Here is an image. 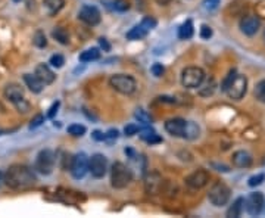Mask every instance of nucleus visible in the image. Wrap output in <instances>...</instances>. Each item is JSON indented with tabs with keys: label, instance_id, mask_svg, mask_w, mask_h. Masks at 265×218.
I'll return each mask as SVG.
<instances>
[{
	"label": "nucleus",
	"instance_id": "nucleus-42",
	"mask_svg": "<svg viewBox=\"0 0 265 218\" xmlns=\"http://www.w3.org/2000/svg\"><path fill=\"white\" fill-rule=\"evenodd\" d=\"M117 137H118V131L117 130H109L106 133V140H117Z\"/></svg>",
	"mask_w": 265,
	"mask_h": 218
},
{
	"label": "nucleus",
	"instance_id": "nucleus-26",
	"mask_svg": "<svg viewBox=\"0 0 265 218\" xmlns=\"http://www.w3.org/2000/svg\"><path fill=\"white\" fill-rule=\"evenodd\" d=\"M215 88H217V83H215V80H214V78H211V80H208V83H206L203 87H200V90H199V94H200L202 97H209V96H212V94H214Z\"/></svg>",
	"mask_w": 265,
	"mask_h": 218
},
{
	"label": "nucleus",
	"instance_id": "nucleus-17",
	"mask_svg": "<svg viewBox=\"0 0 265 218\" xmlns=\"http://www.w3.org/2000/svg\"><path fill=\"white\" fill-rule=\"evenodd\" d=\"M231 161L236 168H249L252 165V155L246 150H236Z\"/></svg>",
	"mask_w": 265,
	"mask_h": 218
},
{
	"label": "nucleus",
	"instance_id": "nucleus-24",
	"mask_svg": "<svg viewBox=\"0 0 265 218\" xmlns=\"http://www.w3.org/2000/svg\"><path fill=\"white\" fill-rule=\"evenodd\" d=\"M78 59H80V62H94V61L100 59V50L97 47L87 49V50L81 52Z\"/></svg>",
	"mask_w": 265,
	"mask_h": 218
},
{
	"label": "nucleus",
	"instance_id": "nucleus-1",
	"mask_svg": "<svg viewBox=\"0 0 265 218\" xmlns=\"http://www.w3.org/2000/svg\"><path fill=\"white\" fill-rule=\"evenodd\" d=\"M3 181L7 187L19 190V189L33 186L37 181V177H36V173L33 171V168L22 165V164H15V165H10L7 171L3 174Z\"/></svg>",
	"mask_w": 265,
	"mask_h": 218
},
{
	"label": "nucleus",
	"instance_id": "nucleus-31",
	"mask_svg": "<svg viewBox=\"0 0 265 218\" xmlns=\"http://www.w3.org/2000/svg\"><path fill=\"white\" fill-rule=\"evenodd\" d=\"M33 42H34V44H36L39 49H44V47L47 46V40H46V36H44L43 31H37V33L34 34Z\"/></svg>",
	"mask_w": 265,
	"mask_h": 218
},
{
	"label": "nucleus",
	"instance_id": "nucleus-19",
	"mask_svg": "<svg viewBox=\"0 0 265 218\" xmlns=\"http://www.w3.org/2000/svg\"><path fill=\"white\" fill-rule=\"evenodd\" d=\"M24 83L33 93H42L44 84L36 74H24Z\"/></svg>",
	"mask_w": 265,
	"mask_h": 218
},
{
	"label": "nucleus",
	"instance_id": "nucleus-15",
	"mask_svg": "<svg viewBox=\"0 0 265 218\" xmlns=\"http://www.w3.org/2000/svg\"><path fill=\"white\" fill-rule=\"evenodd\" d=\"M209 178H211V175L206 170H198V171L192 173L190 175H187L184 181L190 189L199 190V189H203L209 183Z\"/></svg>",
	"mask_w": 265,
	"mask_h": 218
},
{
	"label": "nucleus",
	"instance_id": "nucleus-12",
	"mask_svg": "<svg viewBox=\"0 0 265 218\" xmlns=\"http://www.w3.org/2000/svg\"><path fill=\"white\" fill-rule=\"evenodd\" d=\"M167 133H170L173 137H183L187 139V131H189V121L183 118H170L164 124Z\"/></svg>",
	"mask_w": 265,
	"mask_h": 218
},
{
	"label": "nucleus",
	"instance_id": "nucleus-4",
	"mask_svg": "<svg viewBox=\"0 0 265 218\" xmlns=\"http://www.w3.org/2000/svg\"><path fill=\"white\" fill-rule=\"evenodd\" d=\"M230 198H231V190H230V187H228L225 183L215 181V183L211 186L209 193H208V199H209V202H211L214 207H218V208H220V207L227 205L228 201H230Z\"/></svg>",
	"mask_w": 265,
	"mask_h": 218
},
{
	"label": "nucleus",
	"instance_id": "nucleus-27",
	"mask_svg": "<svg viewBox=\"0 0 265 218\" xmlns=\"http://www.w3.org/2000/svg\"><path fill=\"white\" fill-rule=\"evenodd\" d=\"M86 131H87V129L84 126H81V124H71L68 127V133L71 136H74V137H81V136L86 134Z\"/></svg>",
	"mask_w": 265,
	"mask_h": 218
},
{
	"label": "nucleus",
	"instance_id": "nucleus-2",
	"mask_svg": "<svg viewBox=\"0 0 265 218\" xmlns=\"http://www.w3.org/2000/svg\"><path fill=\"white\" fill-rule=\"evenodd\" d=\"M132 181V171L123 162H114L111 168V184L114 189H126Z\"/></svg>",
	"mask_w": 265,
	"mask_h": 218
},
{
	"label": "nucleus",
	"instance_id": "nucleus-40",
	"mask_svg": "<svg viewBox=\"0 0 265 218\" xmlns=\"http://www.w3.org/2000/svg\"><path fill=\"white\" fill-rule=\"evenodd\" d=\"M93 139L97 140V142H103V140H106V133H102L99 130L93 131Z\"/></svg>",
	"mask_w": 265,
	"mask_h": 218
},
{
	"label": "nucleus",
	"instance_id": "nucleus-33",
	"mask_svg": "<svg viewBox=\"0 0 265 218\" xmlns=\"http://www.w3.org/2000/svg\"><path fill=\"white\" fill-rule=\"evenodd\" d=\"M135 118H137L140 123H144V124H150V123H152V117L147 115L143 109H137V112H135Z\"/></svg>",
	"mask_w": 265,
	"mask_h": 218
},
{
	"label": "nucleus",
	"instance_id": "nucleus-13",
	"mask_svg": "<svg viewBox=\"0 0 265 218\" xmlns=\"http://www.w3.org/2000/svg\"><path fill=\"white\" fill-rule=\"evenodd\" d=\"M78 19L83 21L84 24H87L90 27H94L100 22L102 19V15H100V10L96 7V6H91V4H84L81 6V9L78 10Z\"/></svg>",
	"mask_w": 265,
	"mask_h": 218
},
{
	"label": "nucleus",
	"instance_id": "nucleus-47",
	"mask_svg": "<svg viewBox=\"0 0 265 218\" xmlns=\"http://www.w3.org/2000/svg\"><path fill=\"white\" fill-rule=\"evenodd\" d=\"M264 39H265V33H264Z\"/></svg>",
	"mask_w": 265,
	"mask_h": 218
},
{
	"label": "nucleus",
	"instance_id": "nucleus-35",
	"mask_svg": "<svg viewBox=\"0 0 265 218\" xmlns=\"http://www.w3.org/2000/svg\"><path fill=\"white\" fill-rule=\"evenodd\" d=\"M150 71H152V74H153L155 77H162V75H164V73H165V68H164V65H162V64L156 62V64H153V65H152Z\"/></svg>",
	"mask_w": 265,
	"mask_h": 218
},
{
	"label": "nucleus",
	"instance_id": "nucleus-23",
	"mask_svg": "<svg viewBox=\"0 0 265 218\" xmlns=\"http://www.w3.org/2000/svg\"><path fill=\"white\" fill-rule=\"evenodd\" d=\"M44 7L47 9L49 15H56L58 12H61L65 6V0H44Z\"/></svg>",
	"mask_w": 265,
	"mask_h": 218
},
{
	"label": "nucleus",
	"instance_id": "nucleus-34",
	"mask_svg": "<svg viewBox=\"0 0 265 218\" xmlns=\"http://www.w3.org/2000/svg\"><path fill=\"white\" fill-rule=\"evenodd\" d=\"M212 34H214V33H212V28H211L209 25H205V24H203V25L200 27V34H199L200 39H203V40H209V39L212 37Z\"/></svg>",
	"mask_w": 265,
	"mask_h": 218
},
{
	"label": "nucleus",
	"instance_id": "nucleus-39",
	"mask_svg": "<svg viewBox=\"0 0 265 218\" xmlns=\"http://www.w3.org/2000/svg\"><path fill=\"white\" fill-rule=\"evenodd\" d=\"M220 1L221 0H205V1H203V4H205V7H206V9L214 10V9H217V7H218Z\"/></svg>",
	"mask_w": 265,
	"mask_h": 218
},
{
	"label": "nucleus",
	"instance_id": "nucleus-20",
	"mask_svg": "<svg viewBox=\"0 0 265 218\" xmlns=\"http://www.w3.org/2000/svg\"><path fill=\"white\" fill-rule=\"evenodd\" d=\"M138 134H140V139L144 140V142L149 143V145H156V143H161V142H162V137H161L156 131L153 130V129H150V127L141 129V130L138 131Z\"/></svg>",
	"mask_w": 265,
	"mask_h": 218
},
{
	"label": "nucleus",
	"instance_id": "nucleus-37",
	"mask_svg": "<svg viewBox=\"0 0 265 218\" xmlns=\"http://www.w3.org/2000/svg\"><path fill=\"white\" fill-rule=\"evenodd\" d=\"M44 123V117L42 114H37L33 120H31V124H30V129H37L40 127L42 124Z\"/></svg>",
	"mask_w": 265,
	"mask_h": 218
},
{
	"label": "nucleus",
	"instance_id": "nucleus-7",
	"mask_svg": "<svg viewBox=\"0 0 265 218\" xmlns=\"http://www.w3.org/2000/svg\"><path fill=\"white\" fill-rule=\"evenodd\" d=\"M56 164V155L53 150L50 149H43L39 152L37 158H36V164H34V170L39 171L40 174L49 175L52 174L53 168Z\"/></svg>",
	"mask_w": 265,
	"mask_h": 218
},
{
	"label": "nucleus",
	"instance_id": "nucleus-29",
	"mask_svg": "<svg viewBox=\"0 0 265 218\" xmlns=\"http://www.w3.org/2000/svg\"><path fill=\"white\" fill-rule=\"evenodd\" d=\"M236 75H237V71H236L234 68L228 71V74L225 75V78H224L222 83H221V90H222V91H227V88L230 87V84L233 83V80H234Z\"/></svg>",
	"mask_w": 265,
	"mask_h": 218
},
{
	"label": "nucleus",
	"instance_id": "nucleus-46",
	"mask_svg": "<svg viewBox=\"0 0 265 218\" xmlns=\"http://www.w3.org/2000/svg\"><path fill=\"white\" fill-rule=\"evenodd\" d=\"M12 1H15V3H18V1H21V0H12Z\"/></svg>",
	"mask_w": 265,
	"mask_h": 218
},
{
	"label": "nucleus",
	"instance_id": "nucleus-41",
	"mask_svg": "<svg viewBox=\"0 0 265 218\" xmlns=\"http://www.w3.org/2000/svg\"><path fill=\"white\" fill-rule=\"evenodd\" d=\"M99 44H100V47H102L105 52H109V50H111V44L108 43V40H106V39H103V37H102V39H99Z\"/></svg>",
	"mask_w": 265,
	"mask_h": 218
},
{
	"label": "nucleus",
	"instance_id": "nucleus-3",
	"mask_svg": "<svg viewBox=\"0 0 265 218\" xmlns=\"http://www.w3.org/2000/svg\"><path fill=\"white\" fill-rule=\"evenodd\" d=\"M4 96H6V99H9L15 105V108L18 109V112L25 114V112L30 111V103L25 100L24 90H22V87L19 84H15V83L7 84L6 88H4Z\"/></svg>",
	"mask_w": 265,
	"mask_h": 218
},
{
	"label": "nucleus",
	"instance_id": "nucleus-5",
	"mask_svg": "<svg viewBox=\"0 0 265 218\" xmlns=\"http://www.w3.org/2000/svg\"><path fill=\"white\" fill-rule=\"evenodd\" d=\"M205 81V71L199 67H187L181 73V84L186 88H198Z\"/></svg>",
	"mask_w": 265,
	"mask_h": 218
},
{
	"label": "nucleus",
	"instance_id": "nucleus-11",
	"mask_svg": "<svg viewBox=\"0 0 265 218\" xmlns=\"http://www.w3.org/2000/svg\"><path fill=\"white\" fill-rule=\"evenodd\" d=\"M248 91V78L243 74H237L233 80V83L230 84V87L227 88V96L233 100H240Z\"/></svg>",
	"mask_w": 265,
	"mask_h": 218
},
{
	"label": "nucleus",
	"instance_id": "nucleus-16",
	"mask_svg": "<svg viewBox=\"0 0 265 218\" xmlns=\"http://www.w3.org/2000/svg\"><path fill=\"white\" fill-rule=\"evenodd\" d=\"M240 31L248 36V37H252L258 33L260 27H261V19L257 16V15H246L240 19Z\"/></svg>",
	"mask_w": 265,
	"mask_h": 218
},
{
	"label": "nucleus",
	"instance_id": "nucleus-45",
	"mask_svg": "<svg viewBox=\"0 0 265 218\" xmlns=\"http://www.w3.org/2000/svg\"><path fill=\"white\" fill-rule=\"evenodd\" d=\"M1 180H3V174L0 173V181H1Z\"/></svg>",
	"mask_w": 265,
	"mask_h": 218
},
{
	"label": "nucleus",
	"instance_id": "nucleus-21",
	"mask_svg": "<svg viewBox=\"0 0 265 218\" xmlns=\"http://www.w3.org/2000/svg\"><path fill=\"white\" fill-rule=\"evenodd\" d=\"M195 34V27H193V21L192 19H187L184 21L180 28H178V39L181 40H190Z\"/></svg>",
	"mask_w": 265,
	"mask_h": 218
},
{
	"label": "nucleus",
	"instance_id": "nucleus-30",
	"mask_svg": "<svg viewBox=\"0 0 265 218\" xmlns=\"http://www.w3.org/2000/svg\"><path fill=\"white\" fill-rule=\"evenodd\" d=\"M49 64L53 67V68H62L64 64H65V58L62 55H52L50 59H49Z\"/></svg>",
	"mask_w": 265,
	"mask_h": 218
},
{
	"label": "nucleus",
	"instance_id": "nucleus-14",
	"mask_svg": "<svg viewBox=\"0 0 265 218\" xmlns=\"http://www.w3.org/2000/svg\"><path fill=\"white\" fill-rule=\"evenodd\" d=\"M88 170L91 175L94 178H102L105 177L106 171H108V159L105 155L102 153H94L91 158H90V165H88Z\"/></svg>",
	"mask_w": 265,
	"mask_h": 218
},
{
	"label": "nucleus",
	"instance_id": "nucleus-25",
	"mask_svg": "<svg viewBox=\"0 0 265 218\" xmlns=\"http://www.w3.org/2000/svg\"><path fill=\"white\" fill-rule=\"evenodd\" d=\"M52 36H53V39H56L61 44L69 43V34H68V31H66L65 28H62V27H58L56 30H53V31H52Z\"/></svg>",
	"mask_w": 265,
	"mask_h": 218
},
{
	"label": "nucleus",
	"instance_id": "nucleus-32",
	"mask_svg": "<svg viewBox=\"0 0 265 218\" xmlns=\"http://www.w3.org/2000/svg\"><path fill=\"white\" fill-rule=\"evenodd\" d=\"M264 181H265V174L264 173H260V174L252 175V177L248 180V184H249L251 187H257V186L263 184Z\"/></svg>",
	"mask_w": 265,
	"mask_h": 218
},
{
	"label": "nucleus",
	"instance_id": "nucleus-10",
	"mask_svg": "<svg viewBox=\"0 0 265 218\" xmlns=\"http://www.w3.org/2000/svg\"><path fill=\"white\" fill-rule=\"evenodd\" d=\"M265 205V196L261 192H254L245 199V210L249 216L255 217L263 213Z\"/></svg>",
	"mask_w": 265,
	"mask_h": 218
},
{
	"label": "nucleus",
	"instance_id": "nucleus-22",
	"mask_svg": "<svg viewBox=\"0 0 265 218\" xmlns=\"http://www.w3.org/2000/svg\"><path fill=\"white\" fill-rule=\"evenodd\" d=\"M243 210H245V198H237V199L233 202V205L227 210V217L230 218L240 217L242 213H243Z\"/></svg>",
	"mask_w": 265,
	"mask_h": 218
},
{
	"label": "nucleus",
	"instance_id": "nucleus-36",
	"mask_svg": "<svg viewBox=\"0 0 265 218\" xmlns=\"http://www.w3.org/2000/svg\"><path fill=\"white\" fill-rule=\"evenodd\" d=\"M140 130H141V129H140L138 126H135V124H129V126H126V129H124V134L129 136V137H132L134 134H137Z\"/></svg>",
	"mask_w": 265,
	"mask_h": 218
},
{
	"label": "nucleus",
	"instance_id": "nucleus-38",
	"mask_svg": "<svg viewBox=\"0 0 265 218\" xmlns=\"http://www.w3.org/2000/svg\"><path fill=\"white\" fill-rule=\"evenodd\" d=\"M59 105H61V102H55V103H53V105L49 108V112H47V118H53V117L58 114Z\"/></svg>",
	"mask_w": 265,
	"mask_h": 218
},
{
	"label": "nucleus",
	"instance_id": "nucleus-6",
	"mask_svg": "<svg viewBox=\"0 0 265 218\" xmlns=\"http://www.w3.org/2000/svg\"><path fill=\"white\" fill-rule=\"evenodd\" d=\"M109 84L111 87L114 88L115 91L121 93V94H126V96H130L135 91L137 88V83L135 80L132 78V75H127V74H117V75H112L109 78Z\"/></svg>",
	"mask_w": 265,
	"mask_h": 218
},
{
	"label": "nucleus",
	"instance_id": "nucleus-8",
	"mask_svg": "<svg viewBox=\"0 0 265 218\" xmlns=\"http://www.w3.org/2000/svg\"><path fill=\"white\" fill-rule=\"evenodd\" d=\"M158 25V21L153 16H144L140 24H137L135 27H132V30L127 33V39L129 40H141L143 37H146L155 27Z\"/></svg>",
	"mask_w": 265,
	"mask_h": 218
},
{
	"label": "nucleus",
	"instance_id": "nucleus-28",
	"mask_svg": "<svg viewBox=\"0 0 265 218\" xmlns=\"http://www.w3.org/2000/svg\"><path fill=\"white\" fill-rule=\"evenodd\" d=\"M254 94H255V97H257L258 102L265 103V80H261V81L257 84Z\"/></svg>",
	"mask_w": 265,
	"mask_h": 218
},
{
	"label": "nucleus",
	"instance_id": "nucleus-9",
	"mask_svg": "<svg viewBox=\"0 0 265 218\" xmlns=\"http://www.w3.org/2000/svg\"><path fill=\"white\" fill-rule=\"evenodd\" d=\"M88 165H90V158L84 152H80L77 153L72 161H71V174L75 180H81L84 178V175L87 174L88 171Z\"/></svg>",
	"mask_w": 265,
	"mask_h": 218
},
{
	"label": "nucleus",
	"instance_id": "nucleus-43",
	"mask_svg": "<svg viewBox=\"0 0 265 218\" xmlns=\"http://www.w3.org/2000/svg\"><path fill=\"white\" fill-rule=\"evenodd\" d=\"M212 167L218 168V171H222V173H228V171H230V168H228L227 165H217V164H212Z\"/></svg>",
	"mask_w": 265,
	"mask_h": 218
},
{
	"label": "nucleus",
	"instance_id": "nucleus-44",
	"mask_svg": "<svg viewBox=\"0 0 265 218\" xmlns=\"http://www.w3.org/2000/svg\"><path fill=\"white\" fill-rule=\"evenodd\" d=\"M155 1H156L158 4H161V6H164V4H168V3H170L171 0H155Z\"/></svg>",
	"mask_w": 265,
	"mask_h": 218
},
{
	"label": "nucleus",
	"instance_id": "nucleus-18",
	"mask_svg": "<svg viewBox=\"0 0 265 218\" xmlns=\"http://www.w3.org/2000/svg\"><path fill=\"white\" fill-rule=\"evenodd\" d=\"M34 74L43 81L44 86L52 84V83L55 81V78H56V75H55V73L52 71V68H50L49 65H46V64H39V65L36 67Z\"/></svg>",
	"mask_w": 265,
	"mask_h": 218
}]
</instances>
